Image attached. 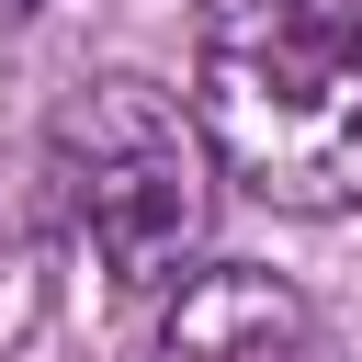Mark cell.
<instances>
[{"label":"cell","mask_w":362,"mask_h":362,"mask_svg":"<svg viewBox=\"0 0 362 362\" xmlns=\"http://www.w3.org/2000/svg\"><path fill=\"white\" fill-rule=\"evenodd\" d=\"M147 362H339V328H328L317 294L283 283L272 260H204V272L170 294Z\"/></svg>","instance_id":"3957f363"},{"label":"cell","mask_w":362,"mask_h":362,"mask_svg":"<svg viewBox=\"0 0 362 362\" xmlns=\"http://www.w3.org/2000/svg\"><path fill=\"white\" fill-rule=\"evenodd\" d=\"M23 11H34V0H0V23H23Z\"/></svg>","instance_id":"5b68a950"},{"label":"cell","mask_w":362,"mask_h":362,"mask_svg":"<svg viewBox=\"0 0 362 362\" xmlns=\"http://www.w3.org/2000/svg\"><path fill=\"white\" fill-rule=\"evenodd\" d=\"M215 147L204 113L181 90H158L147 68H102L45 113V204L68 226V249L113 283V294H181L215 226Z\"/></svg>","instance_id":"7a4b0ae2"},{"label":"cell","mask_w":362,"mask_h":362,"mask_svg":"<svg viewBox=\"0 0 362 362\" xmlns=\"http://www.w3.org/2000/svg\"><path fill=\"white\" fill-rule=\"evenodd\" d=\"M192 113L272 215H362V0H192Z\"/></svg>","instance_id":"6da1fadb"},{"label":"cell","mask_w":362,"mask_h":362,"mask_svg":"<svg viewBox=\"0 0 362 362\" xmlns=\"http://www.w3.org/2000/svg\"><path fill=\"white\" fill-rule=\"evenodd\" d=\"M45 294H57V238H45V204L23 181H0V362L45 328Z\"/></svg>","instance_id":"277c9868"}]
</instances>
